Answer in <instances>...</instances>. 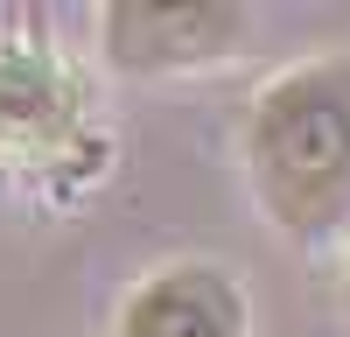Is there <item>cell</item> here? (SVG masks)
Instances as JSON below:
<instances>
[{
    "instance_id": "obj_1",
    "label": "cell",
    "mask_w": 350,
    "mask_h": 337,
    "mask_svg": "<svg viewBox=\"0 0 350 337\" xmlns=\"http://www.w3.org/2000/svg\"><path fill=\"white\" fill-rule=\"evenodd\" d=\"M245 183L287 239H323L350 211V56H308L245 105Z\"/></svg>"
},
{
    "instance_id": "obj_2",
    "label": "cell",
    "mask_w": 350,
    "mask_h": 337,
    "mask_svg": "<svg viewBox=\"0 0 350 337\" xmlns=\"http://www.w3.org/2000/svg\"><path fill=\"white\" fill-rule=\"evenodd\" d=\"M70 168H98L84 77L36 36H0V176L64 183Z\"/></svg>"
},
{
    "instance_id": "obj_3",
    "label": "cell",
    "mask_w": 350,
    "mask_h": 337,
    "mask_svg": "<svg viewBox=\"0 0 350 337\" xmlns=\"http://www.w3.org/2000/svg\"><path fill=\"white\" fill-rule=\"evenodd\" d=\"M252 14L231 0H112L98 8V49L126 77H183L239 56Z\"/></svg>"
},
{
    "instance_id": "obj_4",
    "label": "cell",
    "mask_w": 350,
    "mask_h": 337,
    "mask_svg": "<svg viewBox=\"0 0 350 337\" xmlns=\"http://www.w3.org/2000/svg\"><path fill=\"white\" fill-rule=\"evenodd\" d=\"M112 337H252V295L224 260H161L120 295Z\"/></svg>"
},
{
    "instance_id": "obj_5",
    "label": "cell",
    "mask_w": 350,
    "mask_h": 337,
    "mask_svg": "<svg viewBox=\"0 0 350 337\" xmlns=\"http://www.w3.org/2000/svg\"><path fill=\"white\" fill-rule=\"evenodd\" d=\"M343 316H350V260H343Z\"/></svg>"
}]
</instances>
